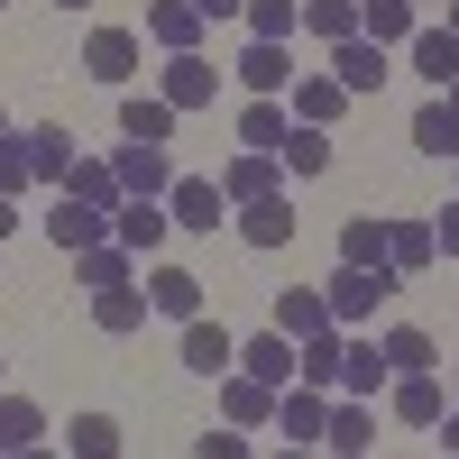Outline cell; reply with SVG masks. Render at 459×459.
Wrapping results in <instances>:
<instances>
[{"mask_svg":"<svg viewBox=\"0 0 459 459\" xmlns=\"http://www.w3.org/2000/svg\"><path fill=\"white\" fill-rule=\"evenodd\" d=\"M404 294V276L395 266H340V276L322 285V303H331V322L350 331V322H368V313H386V303Z\"/></svg>","mask_w":459,"mask_h":459,"instance_id":"cell-1","label":"cell"},{"mask_svg":"<svg viewBox=\"0 0 459 459\" xmlns=\"http://www.w3.org/2000/svg\"><path fill=\"white\" fill-rule=\"evenodd\" d=\"M110 239H120L129 257H157V248L175 239V212H166V194H120V203H110Z\"/></svg>","mask_w":459,"mask_h":459,"instance_id":"cell-2","label":"cell"},{"mask_svg":"<svg viewBox=\"0 0 459 459\" xmlns=\"http://www.w3.org/2000/svg\"><path fill=\"white\" fill-rule=\"evenodd\" d=\"M230 221H239V239L266 248V257L294 248V194H285V184H276V194H257V203H230Z\"/></svg>","mask_w":459,"mask_h":459,"instance_id":"cell-3","label":"cell"},{"mask_svg":"<svg viewBox=\"0 0 459 459\" xmlns=\"http://www.w3.org/2000/svg\"><path fill=\"white\" fill-rule=\"evenodd\" d=\"M166 101H175V120H184V110H212L221 101V65L203 56V47H184V56H166V83H157Z\"/></svg>","mask_w":459,"mask_h":459,"instance_id":"cell-4","label":"cell"},{"mask_svg":"<svg viewBox=\"0 0 459 459\" xmlns=\"http://www.w3.org/2000/svg\"><path fill=\"white\" fill-rule=\"evenodd\" d=\"M230 74H239L248 92H276V101H285L303 65H294V47H285V37H248V47H239V65H230Z\"/></svg>","mask_w":459,"mask_h":459,"instance_id":"cell-5","label":"cell"},{"mask_svg":"<svg viewBox=\"0 0 459 459\" xmlns=\"http://www.w3.org/2000/svg\"><path fill=\"white\" fill-rule=\"evenodd\" d=\"M166 212H175V230H221L230 221V194H221V175H175L166 184Z\"/></svg>","mask_w":459,"mask_h":459,"instance_id":"cell-6","label":"cell"},{"mask_svg":"<svg viewBox=\"0 0 459 459\" xmlns=\"http://www.w3.org/2000/svg\"><path fill=\"white\" fill-rule=\"evenodd\" d=\"M83 74L110 83V92H129V83H138V37H129V28H92V37H83Z\"/></svg>","mask_w":459,"mask_h":459,"instance_id":"cell-7","label":"cell"},{"mask_svg":"<svg viewBox=\"0 0 459 459\" xmlns=\"http://www.w3.org/2000/svg\"><path fill=\"white\" fill-rule=\"evenodd\" d=\"M386 377H395V368H386V350H377L368 331H359V340L340 331V386H331V395H368V404H377V395H386Z\"/></svg>","mask_w":459,"mask_h":459,"instance_id":"cell-8","label":"cell"},{"mask_svg":"<svg viewBox=\"0 0 459 459\" xmlns=\"http://www.w3.org/2000/svg\"><path fill=\"white\" fill-rule=\"evenodd\" d=\"M221 423H239V432H266V423H276V386H257L248 368H221Z\"/></svg>","mask_w":459,"mask_h":459,"instance_id":"cell-9","label":"cell"},{"mask_svg":"<svg viewBox=\"0 0 459 459\" xmlns=\"http://www.w3.org/2000/svg\"><path fill=\"white\" fill-rule=\"evenodd\" d=\"M331 74H340V92H350V101H368L395 65H386V47H377V37H340V47H331Z\"/></svg>","mask_w":459,"mask_h":459,"instance_id":"cell-10","label":"cell"},{"mask_svg":"<svg viewBox=\"0 0 459 459\" xmlns=\"http://www.w3.org/2000/svg\"><path fill=\"white\" fill-rule=\"evenodd\" d=\"M203 276H194V266H147V313H166V322H194L203 313Z\"/></svg>","mask_w":459,"mask_h":459,"instance_id":"cell-11","label":"cell"},{"mask_svg":"<svg viewBox=\"0 0 459 459\" xmlns=\"http://www.w3.org/2000/svg\"><path fill=\"white\" fill-rule=\"evenodd\" d=\"M110 175H120V194H166V184H175L166 147H147V138H120V147H110Z\"/></svg>","mask_w":459,"mask_h":459,"instance_id":"cell-12","label":"cell"},{"mask_svg":"<svg viewBox=\"0 0 459 459\" xmlns=\"http://www.w3.org/2000/svg\"><path fill=\"white\" fill-rule=\"evenodd\" d=\"M404 65L423 74L432 92H441V83H459V37H450V28H413V37H404Z\"/></svg>","mask_w":459,"mask_h":459,"instance_id":"cell-13","label":"cell"},{"mask_svg":"<svg viewBox=\"0 0 459 459\" xmlns=\"http://www.w3.org/2000/svg\"><path fill=\"white\" fill-rule=\"evenodd\" d=\"M184 368H194V377H221V368H239V340H230L212 313H194V322H184Z\"/></svg>","mask_w":459,"mask_h":459,"instance_id":"cell-14","label":"cell"},{"mask_svg":"<svg viewBox=\"0 0 459 459\" xmlns=\"http://www.w3.org/2000/svg\"><path fill=\"white\" fill-rule=\"evenodd\" d=\"M47 239L74 257V248H92V239H110V212H92V203H74V194H56V212H47Z\"/></svg>","mask_w":459,"mask_h":459,"instance_id":"cell-15","label":"cell"},{"mask_svg":"<svg viewBox=\"0 0 459 459\" xmlns=\"http://www.w3.org/2000/svg\"><path fill=\"white\" fill-rule=\"evenodd\" d=\"M276 184H285V166L266 157V147H239V157L221 166V194L230 203H257V194H276Z\"/></svg>","mask_w":459,"mask_h":459,"instance_id":"cell-16","label":"cell"},{"mask_svg":"<svg viewBox=\"0 0 459 459\" xmlns=\"http://www.w3.org/2000/svg\"><path fill=\"white\" fill-rule=\"evenodd\" d=\"M386 386H395V423H413V432L441 423V377L432 368H404V377H386Z\"/></svg>","mask_w":459,"mask_h":459,"instance_id":"cell-17","label":"cell"},{"mask_svg":"<svg viewBox=\"0 0 459 459\" xmlns=\"http://www.w3.org/2000/svg\"><path fill=\"white\" fill-rule=\"evenodd\" d=\"M239 368L257 377V386H294V340H285L276 322H266L257 340H239Z\"/></svg>","mask_w":459,"mask_h":459,"instance_id":"cell-18","label":"cell"},{"mask_svg":"<svg viewBox=\"0 0 459 459\" xmlns=\"http://www.w3.org/2000/svg\"><path fill=\"white\" fill-rule=\"evenodd\" d=\"M120 138L166 147V138H175V101H166V92H120Z\"/></svg>","mask_w":459,"mask_h":459,"instance_id":"cell-19","label":"cell"},{"mask_svg":"<svg viewBox=\"0 0 459 459\" xmlns=\"http://www.w3.org/2000/svg\"><path fill=\"white\" fill-rule=\"evenodd\" d=\"M92 322H101L110 340L147 331V285H138V276H129V285H101V294H92Z\"/></svg>","mask_w":459,"mask_h":459,"instance_id":"cell-20","label":"cell"},{"mask_svg":"<svg viewBox=\"0 0 459 459\" xmlns=\"http://www.w3.org/2000/svg\"><path fill=\"white\" fill-rule=\"evenodd\" d=\"M203 10H194V0H157V10H147V37H157V47L166 56H184V47H203Z\"/></svg>","mask_w":459,"mask_h":459,"instance_id":"cell-21","label":"cell"},{"mask_svg":"<svg viewBox=\"0 0 459 459\" xmlns=\"http://www.w3.org/2000/svg\"><path fill=\"white\" fill-rule=\"evenodd\" d=\"M285 129H294V110H285L276 92H248V110H239V147H266V157H276Z\"/></svg>","mask_w":459,"mask_h":459,"instance_id":"cell-22","label":"cell"},{"mask_svg":"<svg viewBox=\"0 0 459 459\" xmlns=\"http://www.w3.org/2000/svg\"><path fill=\"white\" fill-rule=\"evenodd\" d=\"M386 266H395V276H423V266H441L432 221H386Z\"/></svg>","mask_w":459,"mask_h":459,"instance_id":"cell-23","label":"cell"},{"mask_svg":"<svg viewBox=\"0 0 459 459\" xmlns=\"http://www.w3.org/2000/svg\"><path fill=\"white\" fill-rule=\"evenodd\" d=\"M340 110H350V92H340V74H294V120H313V129H331Z\"/></svg>","mask_w":459,"mask_h":459,"instance_id":"cell-24","label":"cell"},{"mask_svg":"<svg viewBox=\"0 0 459 459\" xmlns=\"http://www.w3.org/2000/svg\"><path fill=\"white\" fill-rule=\"evenodd\" d=\"M56 194H74V203H92V212H110V203H120V175H110V157H74Z\"/></svg>","mask_w":459,"mask_h":459,"instance_id":"cell-25","label":"cell"},{"mask_svg":"<svg viewBox=\"0 0 459 459\" xmlns=\"http://www.w3.org/2000/svg\"><path fill=\"white\" fill-rule=\"evenodd\" d=\"M74 276L101 294V285H129V276H138V257H129L120 239H92V248H74Z\"/></svg>","mask_w":459,"mask_h":459,"instance_id":"cell-26","label":"cell"},{"mask_svg":"<svg viewBox=\"0 0 459 459\" xmlns=\"http://www.w3.org/2000/svg\"><path fill=\"white\" fill-rule=\"evenodd\" d=\"M404 138L423 147V157H459V110H450V101L432 92L423 110H413V129H404Z\"/></svg>","mask_w":459,"mask_h":459,"instance_id":"cell-27","label":"cell"},{"mask_svg":"<svg viewBox=\"0 0 459 459\" xmlns=\"http://www.w3.org/2000/svg\"><path fill=\"white\" fill-rule=\"evenodd\" d=\"M322 441H331V450H368V441H377V404H368V395H340L331 423H322Z\"/></svg>","mask_w":459,"mask_h":459,"instance_id":"cell-28","label":"cell"},{"mask_svg":"<svg viewBox=\"0 0 459 459\" xmlns=\"http://www.w3.org/2000/svg\"><path fill=\"white\" fill-rule=\"evenodd\" d=\"M359 37H377V47H404V37H413V0H359Z\"/></svg>","mask_w":459,"mask_h":459,"instance_id":"cell-29","label":"cell"},{"mask_svg":"<svg viewBox=\"0 0 459 459\" xmlns=\"http://www.w3.org/2000/svg\"><path fill=\"white\" fill-rule=\"evenodd\" d=\"M322 322H331V303H322V285H285V294H276V331H285V340H303V331H322Z\"/></svg>","mask_w":459,"mask_h":459,"instance_id":"cell-30","label":"cell"},{"mask_svg":"<svg viewBox=\"0 0 459 459\" xmlns=\"http://www.w3.org/2000/svg\"><path fill=\"white\" fill-rule=\"evenodd\" d=\"M340 266H386V221H377V212L340 221Z\"/></svg>","mask_w":459,"mask_h":459,"instance_id":"cell-31","label":"cell"},{"mask_svg":"<svg viewBox=\"0 0 459 459\" xmlns=\"http://www.w3.org/2000/svg\"><path fill=\"white\" fill-rule=\"evenodd\" d=\"M276 166H285V175H322V166H331V138H322L313 120H294L285 147H276Z\"/></svg>","mask_w":459,"mask_h":459,"instance_id":"cell-32","label":"cell"},{"mask_svg":"<svg viewBox=\"0 0 459 459\" xmlns=\"http://www.w3.org/2000/svg\"><path fill=\"white\" fill-rule=\"evenodd\" d=\"M37 441H47V413L28 395H0V450H37Z\"/></svg>","mask_w":459,"mask_h":459,"instance_id":"cell-33","label":"cell"},{"mask_svg":"<svg viewBox=\"0 0 459 459\" xmlns=\"http://www.w3.org/2000/svg\"><path fill=\"white\" fill-rule=\"evenodd\" d=\"M377 350H386V368L404 377V368H441V350H432V331H413V322H395L386 340H377Z\"/></svg>","mask_w":459,"mask_h":459,"instance_id":"cell-34","label":"cell"},{"mask_svg":"<svg viewBox=\"0 0 459 459\" xmlns=\"http://www.w3.org/2000/svg\"><path fill=\"white\" fill-rule=\"evenodd\" d=\"M28 138V166H37V184H65V166H74V138L65 129H19Z\"/></svg>","mask_w":459,"mask_h":459,"instance_id":"cell-35","label":"cell"},{"mask_svg":"<svg viewBox=\"0 0 459 459\" xmlns=\"http://www.w3.org/2000/svg\"><path fill=\"white\" fill-rule=\"evenodd\" d=\"M303 28L322 47H340V37H359V0H303Z\"/></svg>","mask_w":459,"mask_h":459,"instance_id":"cell-36","label":"cell"},{"mask_svg":"<svg viewBox=\"0 0 459 459\" xmlns=\"http://www.w3.org/2000/svg\"><path fill=\"white\" fill-rule=\"evenodd\" d=\"M239 19H248V37H294L303 0H239Z\"/></svg>","mask_w":459,"mask_h":459,"instance_id":"cell-37","label":"cell"},{"mask_svg":"<svg viewBox=\"0 0 459 459\" xmlns=\"http://www.w3.org/2000/svg\"><path fill=\"white\" fill-rule=\"evenodd\" d=\"M74 450H83V459H110V450H120V423H110V413H74V432H65Z\"/></svg>","mask_w":459,"mask_h":459,"instance_id":"cell-38","label":"cell"},{"mask_svg":"<svg viewBox=\"0 0 459 459\" xmlns=\"http://www.w3.org/2000/svg\"><path fill=\"white\" fill-rule=\"evenodd\" d=\"M37 184V166H28V138L19 129H0V194H28Z\"/></svg>","mask_w":459,"mask_h":459,"instance_id":"cell-39","label":"cell"},{"mask_svg":"<svg viewBox=\"0 0 459 459\" xmlns=\"http://www.w3.org/2000/svg\"><path fill=\"white\" fill-rule=\"evenodd\" d=\"M194 450H203V459H248V432H239V423H230V432H221V423H212V432H203V441H194Z\"/></svg>","mask_w":459,"mask_h":459,"instance_id":"cell-40","label":"cell"},{"mask_svg":"<svg viewBox=\"0 0 459 459\" xmlns=\"http://www.w3.org/2000/svg\"><path fill=\"white\" fill-rule=\"evenodd\" d=\"M432 248H441V257H459V203H450V212L432 221Z\"/></svg>","mask_w":459,"mask_h":459,"instance_id":"cell-41","label":"cell"},{"mask_svg":"<svg viewBox=\"0 0 459 459\" xmlns=\"http://www.w3.org/2000/svg\"><path fill=\"white\" fill-rule=\"evenodd\" d=\"M194 10H203V19H239V0H194Z\"/></svg>","mask_w":459,"mask_h":459,"instance_id":"cell-42","label":"cell"},{"mask_svg":"<svg viewBox=\"0 0 459 459\" xmlns=\"http://www.w3.org/2000/svg\"><path fill=\"white\" fill-rule=\"evenodd\" d=\"M10 230H19V194H0V239H10Z\"/></svg>","mask_w":459,"mask_h":459,"instance_id":"cell-43","label":"cell"},{"mask_svg":"<svg viewBox=\"0 0 459 459\" xmlns=\"http://www.w3.org/2000/svg\"><path fill=\"white\" fill-rule=\"evenodd\" d=\"M441 450H459V413H441Z\"/></svg>","mask_w":459,"mask_h":459,"instance_id":"cell-44","label":"cell"},{"mask_svg":"<svg viewBox=\"0 0 459 459\" xmlns=\"http://www.w3.org/2000/svg\"><path fill=\"white\" fill-rule=\"evenodd\" d=\"M441 28H450V37H459V0H450V19H441Z\"/></svg>","mask_w":459,"mask_h":459,"instance_id":"cell-45","label":"cell"},{"mask_svg":"<svg viewBox=\"0 0 459 459\" xmlns=\"http://www.w3.org/2000/svg\"><path fill=\"white\" fill-rule=\"evenodd\" d=\"M441 101H450V110H459V83H441Z\"/></svg>","mask_w":459,"mask_h":459,"instance_id":"cell-46","label":"cell"},{"mask_svg":"<svg viewBox=\"0 0 459 459\" xmlns=\"http://www.w3.org/2000/svg\"><path fill=\"white\" fill-rule=\"evenodd\" d=\"M56 10H92V0H56Z\"/></svg>","mask_w":459,"mask_h":459,"instance_id":"cell-47","label":"cell"},{"mask_svg":"<svg viewBox=\"0 0 459 459\" xmlns=\"http://www.w3.org/2000/svg\"><path fill=\"white\" fill-rule=\"evenodd\" d=\"M413 10H432V0H413Z\"/></svg>","mask_w":459,"mask_h":459,"instance_id":"cell-48","label":"cell"},{"mask_svg":"<svg viewBox=\"0 0 459 459\" xmlns=\"http://www.w3.org/2000/svg\"><path fill=\"white\" fill-rule=\"evenodd\" d=\"M0 129H10V120H0Z\"/></svg>","mask_w":459,"mask_h":459,"instance_id":"cell-49","label":"cell"},{"mask_svg":"<svg viewBox=\"0 0 459 459\" xmlns=\"http://www.w3.org/2000/svg\"><path fill=\"white\" fill-rule=\"evenodd\" d=\"M450 166H459V157H450Z\"/></svg>","mask_w":459,"mask_h":459,"instance_id":"cell-50","label":"cell"}]
</instances>
